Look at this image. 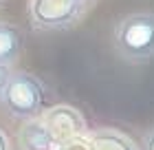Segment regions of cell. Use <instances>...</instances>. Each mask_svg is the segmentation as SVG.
<instances>
[{
  "mask_svg": "<svg viewBox=\"0 0 154 150\" xmlns=\"http://www.w3.org/2000/svg\"><path fill=\"white\" fill-rule=\"evenodd\" d=\"M22 51V33L18 27L0 22V64L13 66Z\"/></svg>",
  "mask_w": 154,
  "mask_h": 150,
  "instance_id": "8992f818",
  "label": "cell"
},
{
  "mask_svg": "<svg viewBox=\"0 0 154 150\" xmlns=\"http://www.w3.org/2000/svg\"><path fill=\"white\" fill-rule=\"evenodd\" d=\"M115 51L128 62L154 58V13L137 11L125 16L115 29Z\"/></svg>",
  "mask_w": 154,
  "mask_h": 150,
  "instance_id": "6da1fadb",
  "label": "cell"
},
{
  "mask_svg": "<svg viewBox=\"0 0 154 150\" xmlns=\"http://www.w3.org/2000/svg\"><path fill=\"white\" fill-rule=\"evenodd\" d=\"M77 2H82V5H88V2H90V0H77Z\"/></svg>",
  "mask_w": 154,
  "mask_h": 150,
  "instance_id": "30bf717a",
  "label": "cell"
},
{
  "mask_svg": "<svg viewBox=\"0 0 154 150\" xmlns=\"http://www.w3.org/2000/svg\"><path fill=\"white\" fill-rule=\"evenodd\" d=\"M2 2H5V0H0V5H2Z\"/></svg>",
  "mask_w": 154,
  "mask_h": 150,
  "instance_id": "8fae6325",
  "label": "cell"
},
{
  "mask_svg": "<svg viewBox=\"0 0 154 150\" xmlns=\"http://www.w3.org/2000/svg\"><path fill=\"white\" fill-rule=\"evenodd\" d=\"M44 126L48 128L55 144H66L71 139H77L84 132V117L71 106H55L44 115Z\"/></svg>",
  "mask_w": 154,
  "mask_h": 150,
  "instance_id": "277c9868",
  "label": "cell"
},
{
  "mask_svg": "<svg viewBox=\"0 0 154 150\" xmlns=\"http://www.w3.org/2000/svg\"><path fill=\"white\" fill-rule=\"evenodd\" d=\"M9 75H11L9 66H2V64H0V97H2V91H5V86H7V80H9Z\"/></svg>",
  "mask_w": 154,
  "mask_h": 150,
  "instance_id": "ba28073f",
  "label": "cell"
},
{
  "mask_svg": "<svg viewBox=\"0 0 154 150\" xmlns=\"http://www.w3.org/2000/svg\"><path fill=\"white\" fill-rule=\"evenodd\" d=\"M18 144L22 150H55V139L40 117L26 119L18 130Z\"/></svg>",
  "mask_w": 154,
  "mask_h": 150,
  "instance_id": "5b68a950",
  "label": "cell"
},
{
  "mask_svg": "<svg viewBox=\"0 0 154 150\" xmlns=\"http://www.w3.org/2000/svg\"><path fill=\"white\" fill-rule=\"evenodd\" d=\"M141 150H154V126L143 135V139H141Z\"/></svg>",
  "mask_w": 154,
  "mask_h": 150,
  "instance_id": "52a82bcc",
  "label": "cell"
},
{
  "mask_svg": "<svg viewBox=\"0 0 154 150\" xmlns=\"http://www.w3.org/2000/svg\"><path fill=\"white\" fill-rule=\"evenodd\" d=\"M0 150H11V144H9V137H7V132L0 128Z\"/></svg>",
  "mask_w": 154,
  "mask_h": 150,
  "instance_id": "9c48e42d",
  "label": "cell"
},
{
  "mask_svg": "<svg viewBox=\"0 0 154 150\" xmlns=\"http://www.w3.org/2000/svg\"><path fill=\"white\" fill-rule=\"evenodd\" d=\"M86 5L77 0H31L29 16L38 31H66L84 18Z\"/></svg>",
  "mask_w": 154,
  "mask_h": 150,
  "instance_id": "3957f363",
  "label": "cell"
},
{
  "mask_svg": "<svg viewBox=\"0 0 154 150\" xmlns=\"http://www.w3.org/2000/svg\"><path fill=\"white\" fill-rule=\"evenodd\" d=\"M44 84L31 73H11L0 102L16 119H35L44 113Z\"/></svg>",
  "mask_w": 154,
  "mask_h": 150,
  "instance_id": "7a4b0ae2",
  "label": "cell"
}]
</instances>
